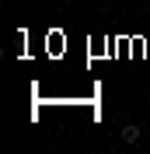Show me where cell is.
Wrapping results in <instances>:
<instances>
[{
	"mask_svg": "<svg viewBox=\"0 0 150 154\" xmlns=\"http://www.w3.org/2000/svg\"><path fill=\"white\" fill-rule=\"evenodd\" d=\"M140 126H136V123H133V126H122V140H126V144H140Z\"/></svg>",
	"mask_w": 150,
	"mask_h": 154,
	"instance_id": "cell-1",
	"label": "cell"
}]
</instances>
